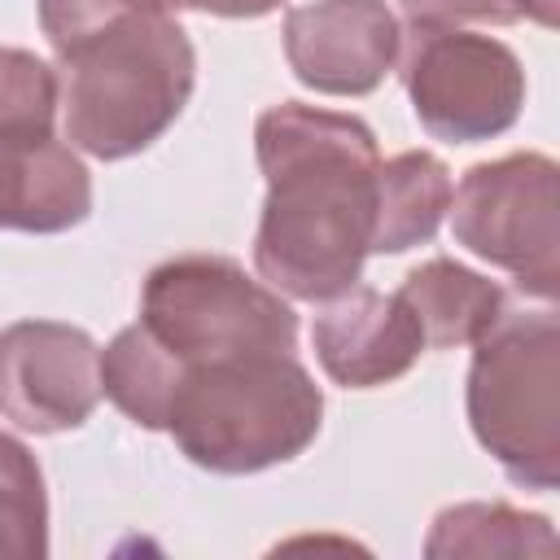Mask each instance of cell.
Wrapping results in <instances>:
<instances>
[{
  "label": "cell",
  "instance_id": "cell-1",
  "mask_svg": "<svg viewBox=\"0 0 560 560\" xmlns=\"http://www.w3.org/2000/svg\"><path fill=\"white\" fill-rule=\"evenodd\" d=\"M254 153L267 201L254 232L258 276L298 302L359 284L376 223V136L363 118L284 101L258 114Z\"/></svg>",
  "mask_w": 560,
  "mask_h": 560
},
{
  "label": "cell",
  "instance_id": "cell-2",
  "mask_svg": "<svg viewBox=\"0 0 560 560\" xmlns=\"http://www.w3.org/2000/svg\"><path fill=\"white\" fill-rule=\"evenodd\" d=\"M66 140L101 162L149 149L188 105L197 52L162 0H39Z\"/></svg>",
  "mask_w": 560,
  "mask_h": 560
},
{
  "label": "cell",
  "instance_id": "cell-3",
  "mask_svg": "<svg viewBox=\"0 0 560 560\" xmlns=\"http://www.w3.org/2000/svg\"><path fill=\"white\" fill-rule=\"evenodd\" d=\"M171 372L175 385L162 433H171L197 468L245 477L289 464L324 424V394L293 350L171 363Z\"/></svg>",
  "mask_w": 560,
  "mask_h": 560
},
{
  "label": "cell",
  "instance_id": "cell-4",
  "mask_svg": "<svg viewBox=\"0 0 560 560\" xmlns=\"http://www.w3.org/2000/svg\"><path fill=\"white\" fill-rule=\"evenodd\" d=\"M468 368V424L525 490L560 481V319L508 306L477 341Z\"/></svg>",
  "mask_w": 560,
  "mask_h": 560
},
{
  "label": "cell",
  "instance_id": "cell-5",
  "mask_svg": "<svg viewBox=\"0 0 560 560\" xmlns=\"http://www.w3.org/2000/svg\"><path fill=\"white\" fill-rule=\"evenodd\" d=\"M136 324L175 368L223 354L298 350L293 306L223 254H179L158 262L144 280Z\"/></svg>",
  "mask_w": 560,
  "mask_h": 560
},
{
  "label": "cell",
  "instance_id": "cell-6",
  "mask_svg": "<svg viewBox=\"0 0 560 560\" xmlns=\"http://www.w3.org/2000/svg\"><path fill=\"white\" fill-rule=\"evenodd\" d=\"M57 70L26 48H0V228L66 232L92 214V175L57 136Z\"/></svg>",
  "mask_w": 560,
  "mask_h": 560
},
{
  "label": "cell",
  "instance_id": "cell-7",
  "mask_svg": "<svg viewBox=\"0 0 560 560\" xmlns=\"http://www.w3.org/2000/svg\"><path fill=\"white\" fill-rule=\"evenodd\" d=\"M398 79L420 127L446 144L503 136L525 105L521 57L481 31L424 26L398 48Z\"/></svg>",
  "mask_w": 560,
  "mask_h": 560
},
{
  "label": "cell",
  "instance_id": "cell-8",
  "mask_svg": "<svg viewBox=\"0 0 560 560\" xmlns=\"http://www.w3.org/2000/svg\"><path fill=\"white\" fill-rule=\"evenodd\" d=\"M455 241L516 276V289L551 302L560 280L556 236V162L547 153H508L477 162L459 188H451Z\"/></svg>",
  "mask_w": 560,
  "mask_h": 560
},
{
  "label": "cell",
  "instance_id": "cell-9",
  "mask_svg": "<svg viewBox=\"0 0 560 560\" xmlns=\"http://www.w3.org/2000/svg\"><path fill=\"white\" fill-rule=\"evenodd\" d=\"M101 402V350L61 319H18L0 332V416L26 433H70Z\"/></svg>",
  "mask_w": 560,
  "mask_h": 560
},
{
  "label": "cell",
  "instance_id": "cell-10",
  "mask_svg": "<svg viewBox=\"0 0 560 560\" xmlns=\"http://www.w3.org/2000/svg\"><path fill=\"white\" fill-rule=\"evenodd\" d=\"M402 26L385 0H311L284 18L298 83L324 96H368L398 66Z\"/></svg>",
  "mask_w": 560,
  "mask_h": 560
},
{
  "label": "cell",
  "instance_id": "cell-11",
  "mask_svg": "<svg viewBox=\"0 0 560 560\" xmlns=\"http://www.w3.org/2000/svg\"><path fill=\"white\" fill-rule=\"evenodd\" d=\"M311 346L328 381L346 389H376L411 372L424 354V332L398 293L350 284L315 315Z\"/></svg>",
  "mask_w": 560,
  "mask_h": 560
},
{
  "label": "cell",
  "instance_id": "cell-12",
  "mask_svg": "<svg viewBox=\"0 0 560 560\" xmlns=\"http://www.w3.org/2000/svg\"><path fill=\"white\" fill-rule=\"evenodd\" d=\"M398 298L416 315L424 332V350L472 346L508 311V293L455 258H429L411 267L407 280L398 284Z\"/></svg>",
  "mask_w": 560,
  "mask_h": 560
},
{
  "label": "cell",
  "instance_id": "cell-13",
  "mask_svg": "<svg viewBox=\"0 0 560 560\" xmlns=\"http://www.w3.org/2000/svg\"><path fill=\"white\" fill-rule=\"evenodd\" d=\"M451 206V171L424 149H407L376 166L372 254H402L429 245Z\"/></svg>",
  "mask_w": 560,
  "mask_h": 560
},
{
  "label": "cell",
  "instance_id": "cell-14",
  "mask_svg": "<svg viewBox=\"0 0 560 560\" xmlns=\"http://www.w3.org/2000/svg\"><path fill=\"white\" fill-rule=\"evenodd\" d=\"M551 547V521L538 512H516L508 503L442 508L424 542L429 556H547Z\"/></svg>",
  "mask_w": 560,
  "mask_h": 560
},
{
  "label": "cell",
  "instance_id": "cell-15",
  "mask_svg": "<svg viewBox=\"0 0 560 560\" xmlns=\"http://www.w3.org/2000/svg\"><path fill=\"white\" fill-rule=\"evenodd\" d=\"M48 551V494L35 455L0 429V556Z\"/></svg>",
  "mask_w": 560,
  "mask_h": 560
},
{
  "label": "cell",
  "instance_id": "cell-16",
  "mask_svg": "<svg viewBox=\"0 0 560 560\" xmlns=\"http://www.w3.org/2000/svg\"><path fill=\"white\" fill-rule=\"evenodd\" d=\"M402 18L411 31L424 26H464V22H490V26H508L521 22L512 0H398Z\"/></svg>",
  "mask_w": 560,
  "mask_h": 560
},
{
  "label": "cell",
  "instance_id": "cell-17",
  "mask_svg": "<svg viewBox=\"0 0 560 560\" xmlns=\"http://www.w3.org/2000/svg\"><path fill=\"white\" fill-rule=\"evenodd\" d=\"M162 4L171 13L175 9H192V13H210V18H267L284 0H162Z\"/></svg>",
  "mask_w": 560,
  "mask_h": 560
},
{
  "label": "cell",
  "instance_id": "cell-18",
  "mask_svg": "<svg viewBox=\"0 0 560 560\" xmlns=\"http://www.w3.org/2000/svg\"><path fill=\"white\" fill-rule=\"evenodd\" d=\"M516 13L525 22H538V26H556V0H512Z\"/></svg>",
  "mask_w": 560,
  "mask_h": 560
}]
</instances>
